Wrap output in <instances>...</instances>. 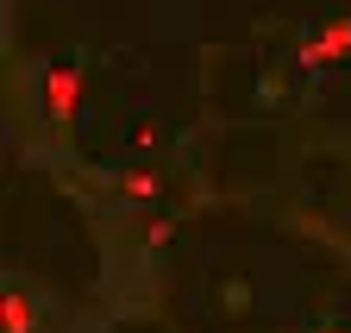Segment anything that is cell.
<instances>
[{"mask_svg": "<svg viewBox=\"0 0 351 333\" xmlns=\"http://www.w3.org/2000/svg\"><path fill=\"white\" fill-rule=\"evenodd\" d=\"M44 113H51L57 126H69L82 113V69H51L44 76Z\"/></svg>", "mask_w": 351, "mask_h": 333, "instance_id": "6da1fadb", "label": "cell"}, {"mask_svg": "<svg viewBox=\"0 0 351 333\" xmlns=\"http://www.w3.org/2000/svg\"><path fill=\"white\" fill-rule=\"evenodd\" d=\"M345 51H351V19H332L320 38H307V45L295 51V63H301V69H326V63H339Z\"/></svg>", "mask_w": 351, "mask_h": 333, "instance_id": "7a4b0ae2", "label": "cell"}, {"mask_svg": "<svg viewBox=\"0 0 351 333\" xmlns=\"http://www.w3.org/2000/svg\"><path fill=\"white\" fill-rule=\"evenodd\" d=\"M0 333H32V296L25 289H7V302H0Z\"/></svg>", "mask_w": 351, "mask_h": 333, "instance_id": "3957f363", "label": "cell"}, {"mask_svg": "<svg viewBox=\"0 0 351 333\" xmlns=\"http://www.w3.org/2000/svg\"><path fill=\"white\" fill-rule=\"evenodd\" d=\"M157 189H163V183H157L151 170H125V176H119V195H125V201H151Z\"/></svg>", "mask_w": 351, "mask_h": 333, "instance_id": "277c9868", "label": "cell"}, {"mask_svg": "<svg viewBox=\"0 0 351 333\" xmlns=\"http://www.w3.org/2000/svg\"><path fill=\"white\" fill-rule=\"evenodd\" d=\"M320 333H345V327H320Z\"/></svg>", "mask_w": 351, "mask_h": 333, "instance_id": "5b68a950", "label": "cell"}]
</instances>
